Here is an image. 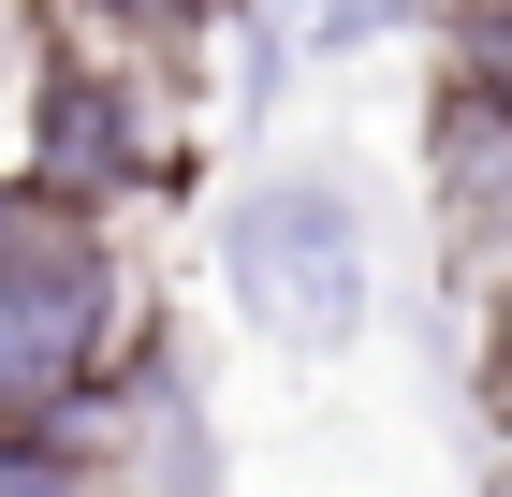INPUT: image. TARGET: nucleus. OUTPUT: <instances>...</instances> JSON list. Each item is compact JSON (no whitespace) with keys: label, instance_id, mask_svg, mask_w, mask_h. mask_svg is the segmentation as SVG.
<instances>
[{"label":"nucleus","instance_id":"1","mask_svg":"<svg viewBox=\"0 0 512 497\" xmlns=\"http://www.w3.org/2000/svg\"><path fill=\"white\" fill-rule=\"evenodd\" d=\"M220 264H235V307L278 351H352V322H366V220H352V191H322V176L249 191Z\"/></svg>","mask_w":512,"mask_h":497},{"label":"nucleus","instance_id":"2","mask_svg":"<svg viewBox=\"0 0 512 497\" xmlns=\"http://www.w3.org/2000/svg\"><path fill=\"white\" fill-rule=\"evenodd\" d=\"M103 366V264L74 234H0V424H44Z\"/></svg>","mask_w":512,"mask_h":497},{"label":"nucleus","instance_id":"3","mask_svg":"<svg viewBox=\"0 0 512 497\" xmlns=\"http://www.w3.org/2000/svg\"><path fill=\"white\" fill-rule=\"evenodd\" d=\"M132 176H147V147L118 132V103L88 74H59L44 88V191H132Z\"/></svg>","mask_w":512,"mask_h":497},{"label":"nucleus","instance_id":"4","mask_svg":"<svg viewBox=\"0 0 512 497\" xmlns=\"http://www.w3.org/2000/svg\"><path fill=\"white\" fill-rule=\"evenodd\" d=\"M425 0H293V59H352V44H381V30H410Z\"/></svg>","mask_w":512,"mask_h":497}]
</instances>
